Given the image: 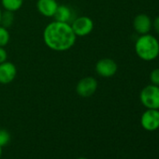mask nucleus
<instances>
[{"mask_svg":"<svg viewBox=\"0 0 159 159\" xmlns=\"http://www.w3.org/2000/svg\"><path fill=\"white\" fill-rule=\"evenodd\" d=\"M150 81L152 84L159 86V67L152 70V72L150 73Z\"/></svg>","mask_w":159,"mask_h":159,"instance_id":"16","label":"nucleus"},{"mask_svg":"<svg viewBox=\"0 0 159 159\" xmlns=\"http://www.w3.org/2000/svg\"><path fill=\"white\" fill-rule=\"evenodd\" d=\"M54 21L62 22V23H70L72 22L73 19V12L70 8L65 5H58V8L53 15Z\"/></svg>","mask_w":159,"mask_h":159,"instance_id":"11","label":"nucleus"},{"mask_svg":"<svg viewBox=\"0 0 159 159\" xmlns=\"http://www.w3.org/2000/svg\"><path fill=\"white\" fill-rule=\"evenodd\" d=\"M7 59H8L7 51L4 49V47H0V64L7 61Z\"/></svg>","mask_w":159,"mask_h":159,"instance_id":"17","label":"nucleus"},{"mask_svg":"<svg viewBox=\"0 0 159 159\" xmlns=\"http://www.w3.org/2000/svg\"><path fill=\"white\" fill-rule=\"evenodd\" d=\"M139 100L146 109L159 110V86L149 84L139 94Z\"/></svg>","mask_w":159,"mask_h":159,"instance_id":"3","label":"nucleus"},{"mask_svg":"<svg viewBox=\"0 0 159 159\" xmlns=\"http://www.w3.org/2000/svg\"><path fill=\"white\" fill-rule=\"evenodd\" d=\"M70 25L76 36L84 37L89 35L93 31L94 22L87 16H80L75 18Z\"/></svg>","mask_w":159,"mask_h":159,"instance_id":"4","label":"nucleus"},{"mask_svg":"<svg viewBox=\"0 0 159 159\" xmlns=\"http://www.w3.org/2000/svg\"><path fill=\"white\" fill-rule=\"evenodd\" d=\"M152 26H153L155 32L159 35V16L154 19V21L152 23Z\"/></svg>","mask_w":159,"mask_h":159,"instance_id":"18","label":"nucleus"},{"mask_svg":"<svg viewBox=\"0 0 159 159\" xmlns=\"http://www.w3.org/2000/svg\"><path fill=\"white\" fill-rule=\"evenodd\" d=\"M152 26V23L147 14H144V13L138 14L134 18L133 27H134L135 31L139 35L149 34Z\"/></svg>","mask_w":159,"mask_h":159,"instance_id":"9","label":"nucleus"},{"mask_svg":"<svg viewBox=\"0 0 159 159\" xmlns=\"http://www.w3.org/2000/svg\"><path fill=\"white\" fill-rule=\"evenodd\" d=\"M118 66L116 62L111 58H103L100 59L96 64V71L97 73L103 78H111L115 75L117 72Z\"/></svg>","mask_w":159,"mask_h":159,"instance_id":"7","label":"nucleus"},{"mask_svg":"<svg viewBox=\"0 0 159 159\" xmlns=\"http://www.w3.org/2000/svg\"><path fill=\"white\" fill-rule=\"evenodd\" d=\"M11 36L8 31V28L0 25V47H5L10 41Z\"/></svg>","mask_w":159,"mask_h":159,"instance_id":"14","label":"nucleus"},{"mask_svg":"<svg viewBox=\"0 0 159 159\" xmlns=\"http://www.w3.org/2000/svg\"><path fill=\"white\" fill-rule=\"evenodd\" d=\"M77 36L68 23L53 21L43 31V40L47 47L56 52H64L72 48Z\"/></svg>","mask_w":159,"mask_h":159,"instance_id":"1","label":"nucleus"},{"mask_svg":"<svg viewBox=\"0 0 159 159\" xmlns=\"http://www.w3.org/2000/svg\"><path fill=\"white\" fill-rule=\"evenodd\" d=\"M1 3L5 11L14 12L22 8L24 0H1Z\"/></svg>","mask_w":159,"mask_h":159,"instance_id":"12","label":"nucleus"},{"mask_svg":"<svg viewBox=\"0 0 159 159\" xmlns=\"http://www.w3.org/2000/svg\"><path fill=\"white\" fill-rule=\"evenodd\" d=\"M77 159H88V158H86V157H79Z\"/></svg>","mask_w":159,"mask_h":159,"instance_id":"21","label":"nucleus"},{"mask_svg":"<svg viewBox=\"0 0 159 159\" xmlns=\"http://www.w3.org/2000/svg\"><path fill=\"white\" fill-rule=\"evenodd\" d=\"M11 141V134L7 129L0 128V146L4 147Z\"/></svg>","mask_w":159,"mask_h":159,"instance_id":"15","label":"nucleus"},{"mask_svg":"<svg viewBox=\"0 0 159 159\" xmlns=\"http://www.w3.org/2000/svg\"><path fill=\"white\" fill-rule=\"evenodd\" d=\"M17 68L11 62L5 61L0 64V84H9L15 79Z\"/></svg>","mask_w":159,"mask_h":159,"instance_id":"8","label":"nucleus"},{"mask_svg":"<svg viewBox=\"0 0 159 159\" xmlns=\"http://www.w3.org/2000/svg\"><path fill=\"white\" fill-rule=\"evenodd\" d=\"M98 85V81L94 77H85L77 84L76 92L83 98H89L96 93Z\"/></svg>","mask_w":159,"mask_h":159,"instance_id":"5","label":"nucleus"},{"mask_svg":"<svg viewBox=\"0 0 159 159\" xmlns=\"http://www.w3.org/2000/svg\"><path fill=\"white\" fill-rule=\"evenodd\" d=\"M140 125L147 131L159 128V110L147 109L140 117Z\"/></svg>","mask_w":159,"mask_h":159,"instance_id":"6","label":"nucleus"},{"mask_svg":"<svg viewBox=\"0 0 159 159\" xmlns=\"http://www.w3.org/2000/svg\"><path fill=\"white\" fill-rule=\"evenodd\" d=\"M135 52L143 61H152L159 55V41L152 35H141L135 43Z\"/></svg>","mask_w":159,"mask_h":159,"instance_id":"2","label":"nucleus"},{"mask_svg":"<svg viewBox=\"0 0 159 159\" xmlns=\"http://www.w3.org/2000/svg\"><path fill=\"white\" fill-rule=\"evenodd\" d=\"M58 4L55 0H38L37 9L40 14L46 17H53Z\"/></svg>","mask_w":159,"mask_h":159,"instance_id":"10","label":"nucleus"},{"mask_svg":"<svg viewBox=\"0 0 159 159\" xmlns=\"http://www.w3.org/2000/svg\"><path fill=\"white\" fill-rule=\"evenodd\" d=\"M1 16H2V11L0 9V24H1Z\"/></svg>","mask_w":159,"mask_h":159,"instance_id":"20","label":"nucleus"},{"mask_svg":"<svg viewBox=\"0 0 159 159\" xmlns=\"http://www.w3.org/2000/svg\"><path fill=\"white\" fill-rule=\"evenodd\" d=\"M1 156H2V147L0 146V159H1Z\"/></svg>","mask_w":159,"mask_h":159,"instance_id":"19","label":"nucleus"},{"mask_svg":"<svg viewBox=\"0 0 159 159\" xmlns=\"http://www.w3.org/2000/svg\"><path fill=\"white\" fill-rule=\"evenodd\" d=\"M14 21V15L12 11H5L4 12H2V16H1V24L0 25H2L6 28L11 26V25L13 24Z\"/></svg>","mask_w":159,"mask_h":159,"instance_id":"13","label":"nucleus"}]
</instances>
